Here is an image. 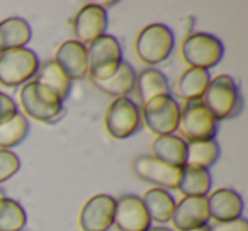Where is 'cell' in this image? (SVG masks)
I'll list each match as a JSON object with an SVG mask.
<instances>
[{"label":"cell","instance_id":"obj_2","mask_svg":"<svg viewBox=\"0 0 248 231\" xmlns=\"http://www.w3.org/2000/svg\"><path fill=\"white\" fill-rule=\"evenodd\" d=\"M19 102L29 118L39 123L53 124V123L60 121L65 114L63 102L58 99V95H55L51 90L39 85L34 80L22 85L21 92H19Z\"/></svg>","mask_w":248,"mask_h":231},{"label":"cell","instance_id":"obj_7","mask_svg":"<svg viewBox=\"0 0 248 231\" xmlns=\"http://www.w3.org/2000/svg\"><path fill=\"white\" fill-rule=\"evenodd\" d=\"M179 129L182 133L180 138L187 139V143L206 141V139H214L217 121L206 109L202 100H189L180 109Z\"/></svg>","mask_w":248,"mask_h":231},{"label":"cell","instance_id":"obj_15","mask_svg":"<svg viewBox=\"0 0 248 231\" xmlns=\"http://www.w3.org/2000/svg\"><path fill=\"white\" fill-rule=\"evenodd\" d=\"M207 199V211L209 219H214L217 224L230 223V221L241 217L243 213V199L234 189L223 187L211 192Z\"/></svg>","mask_w":248,"mask_h":231},{"label":"cell","instance_id":"obj_4","mask_svg":"<svg viewBox=\"0 0 248 231\" xmlns=\"http://www.w3.org/2000/svg\"><path fill=\"white\" fill-rule=\"evenodd\" d=\"M182 60L189 68L207 70L216 66L224 56V46L216 36L207 32H190L180 46Z\"/></svg>","mask_w":248,"mask_h":231},{"label":"cell","instance_id":"obj_19","mask_svg":"<svg viewBox=\"0 0 248 231\" xmlns=\"http://www.w3.org/2000/svg\"><path fill=\"white\" fill-rule=\"evenodd\" d=\"M141 202L145 206L150 221H153V223L163 224L172 219L173 209H175V199L169 190L158 189V187L148 189L143 194Z\"/></svg>","mask_w":248,"mask_h":231},{"label":"cell","instance_id":"obj_6","mask_svg":"<svg viewBox=\"0 0 248 231\" xmlns=\"http://www.w3.org/2000/svg\"><path fill=\"white\" fill-rule=\"evenodd\" d=\"M39 60L32 49L19 48L0 53V83L17 87L31 82L39 68Z\"/></svg>","mask_w":248,"mask_h":231},{"label":"cell","instance_id":"obj_12","mask_svg":"<svg viewBox=\"0 0 248 231\" xmlns=\"http://www.w3.org/2000/svg\"><path fill=\"white\" fill-rule=\"evenodd\" d=\"M107 12L100 4H85L73 19V32L75 41L89 46L97 38L106 34Z\"/></svg>","mask_w":248,"mask_h":231},{"label":"cell","instance_id":"obj_13","mask_svg":"<svg viewBox=\"0 0 248 231\" xmlns=\"http://www.w3.org/2000/svg\"><path fill=\"white\" fill-rule=\"evenodd\" d=\"M114 226L119 231H146L152 228L146 209L138 196H123L116 199Z\"/></svg>","mask_w":248,"mask_h":231},{"label":"cell","instance_id":"obj_10","mask_svg":"<svg viewBox=\"0 0 248 231\" xmlns=\"http://www.w3.org/2000/svg\"><path fill=\"white\" fill-rule=\"evenodd\" d=\"M116 199L109 194L92 196L80 211L78 223L82 231H109L114 224Z\"/></svg>","mask_w":248,"mask_h":231},{"label":"cell","instance_id":"obj_27","mask_svg":"<svg viewBox=\"0 0 248 231\" xmlns=\"http://www.w3.org/2000/svg\"><path fill=\"white\" fill-rule=\"evenodd\" d=\"M28 223L24 207L11 197L0 199V231H22Z\"/></svg>","mask_w":248,"mask_h":231},{"label":"cell","instance_id":"obj_11","mask_svg":"<svg viewBox=\"0 0 248 231\" xmlns=\"http://www.w3.org/2000/svg\"><path fill=\"white\" fill-rule=\"evenodd\" d=\"M133 172L141 180L153 184L158 189H177L182 175V169L170 167L153 156H140L133 162Z\"/></svg>","mask_w":248,"mask_h":231},{"label":"cell","instance_id":"obj_23","mask_svg":"<svg viewBox=\"0 0 248 231\" xmlns=\"http://www.w3.org/2000/svg\"><path fill=\"white\" fill-rule=\"evenodd\" d=\"M34 82L51 90L55 95H58L62 102H65L66 97L70 95V89H72V82L68 80V77L62 72V68L53 60L39 65L38 72L34 75Z\"/></svg>","mask_w":248,"mask_h":231},{"label":"cell","instance_id":"obj_30","mask_svg":"<svg viewBox=\"0 0 248 231\" xmlns=\"http://www.w3.org/2000/svg\"><path fill=\"white\" fill-rule=\"evenodd\" d=\"M214 231H248V221L245 217H236L230 223H221Z\"/></svg>","mask_w":248,"mask_h":231},{"label":"cell","instance_id":"obj_9","mask_svg":"<svg viewBox=\"0 0 248 231\" xmlns=\"http://www.w3.org/2000/svg\"><path fill=\"white\" fill-rule=\"evenodd\" d=\"M141 110L129 97L114 99L107 107L104 124L112 138L126 139L141 128Z\"/></svg>","mask_w":248,"mask_h":231},{"label":"cell","instance_id":"obj_21","mask_svg":"<svg viewBox=\"0 0 248 231\" xmlns=\"http://www.w3.org/2000/svg\"><path fill=\"white\" fill-rule=\"evenodd\" d=\"M135 90L138 93L140 104L145 106L148 100L160 95H170V83L160 70L146 68L136 75Z\"/></svg>","mask_w":248,"mask_h":231},{"label":"cell","instance_id":"obj_28","mask_svg":"<svg viewBox=\"0 0 248 231\" xmlns=\"http://www.w3.org/2000/svg\"><path fill=\"white\" fill-rule=\"evenodd\" d=\"M21 169V160L11 150H0V184L7 182Z\"/></svg>","mask_w":248,"mask_h":231},{"label":"cell","instance_id":"obj_29","mask_svg":"<svg viewBox=\"0 0 248 231\" xmlns=\"http://www.w3.org/2000/svg\"><path fill=\"white\" fill-rule=\"evenodd\" d=\"M16 114H17V104H16V100L11 95H7V93L0 92V124L9 121Z\"/></svg>","mask_w":248,"mask_h":231},{"label":"cell","instance_id":"obj_26","mask_svg":"<svg viewBox=\"0 0 248 231\" xmlns=\"http://www.w3.org/2000/svg\"><path fill=\"white\" fill-rule=\"evenodd\" d=\"M29 133V123L22 114H16L0 124V150H11L21 145Z\"/></svg>","mask_w":248,"mask_h":231},{"label":"cell","instance_id":"obj_20","mask_svg":"<svg viewBox=\"0 0 248 231\" xmlns=\"http://www.w3.org/2000/svg\"><path fill=\"white\" fill-rule=\"evenodd\" d=\"M32 38V29L24 19L9 17L0 21V53L26 48Z\"/></svg>","mask_w":248,"mask_h":231},{"label":"cell","instance_id":"obj_1","mask_svg":"<svg viewBox=\"0 0 248 231\" xmlns=\"http://www.w3.org/2000/svg\"><path fill=\"white\" fill-rule=\"evenodd\" d=\"M201 100L216 121L236 118L243 109V97L240 93V87L236 80L230 75L213 77Z\"/></svg>","mask_w":248,"mask_h":231},{"label":"cell","instance_id":"obj_25","mask_svg":"<svg viewBox=\"0 0 248 231\" xmlns=\"http://www.w3.org/2000/svg\"><path fill=\"white\" fill-rule=\"evenodd\" d=\"M219 145L214 139L206 141H190L187 143L186 165L197 167V169L209 170L219 158Z\"/></svg>","mask_w":248,"mask_h":231},{"label":"cell","instance_id":"obj_33","mask_svg":"<svg viewBox=\"0 0 248 231\" xmlns=\"http://www.w3.org/2000/svg\"><path fill=\"white\" fill-rule=\"evenodd\" d=\"M4 197H5V192H4V189L0 187V199H4Z\"/></svg>","mask_w":248,"mask_h":231},{"label":"cell","instance_id":"obj_22","mask_svg":"<svg viewBox=\"0 0 248 231\" xmlns=\"http://www.w3.org/2000/svg\"><path fill=\"white\" fill-rule=\"evenodd\" d=\"M211 80V75L207 70L201 68H187L180 73L175 83V95L179 99L186 100H201L206 92V87Z\"/></svg>","mask_w":248,"mask_h":231},{"label":"cell","instance_id":"obj_24","mask_svg":"<svg viewBox=\"0 0 248 231\" xmlns=\"http://www.w3.org/2000/svg\"><path fill=\"white\" fill-rule=\"evenodd\" d=\"M211 185H213V179L207 170L190 165L182 167V175L177 189L184 197H207Z\"/></svg>","mask_w":248,"mask_h":231},{"label":"cell","instance_id":"obj_16","mask_svg":"<svg viewBox=\"0 0 248 231\" xmlns=\"http://www.w3.org/2000/svg\"><path fill=\"white\" fill-rule=\"evenodd\" d=\"M172 224L180 231L194 230V228L209 224V211H207L206 197H184L175 202L172 214Z\"/></svg>","mask_w":248,"mask_h":231},{"label":"cell","instance_id":"obj_8","mask_svg":"<svg viewBox=\"0 0 248 231\" xmlns=\"http://www.w3.org/2000/svg\"><path fill=\"white\" fill-rule=\"evenodd\" d=\"M180 104L172 95H160L141 106V121L156 136L173 135L179 129Z\"/></svg>","mask_w":248,"mask_h":231},{"label":"cell","instance_id":"obj_18","mask_svg":"<svg viewBox=\"0 0 248 231\" xmlns=\"http://www.w3.org/2000/svg\"><path fill=\"white\" fill-rule=\"evenodd\" d=\"M153 158L167 163L170 167L182 169L186 165V152H187V141L180 136L167 135V136H156L152 143Z\"/></svg>","mask_w":248,"mask_h":231},{"label":"cell","instance_id":"obj_17","mask_svg":"<svg viewBox=\"0 0 248 231\" xmlns=\"http://www.w3.org/2000/svg\"><path fill=\"white\" fill-rule=\"evenodd\" d=\"M93 87L100 90L106 95H112L116 99L119 97H128L135 90L136 83V72L129 63L123 62L114 75H110L106 80H92Z\"/></svg>","mask_w":248,"mask_h":231},{"label":"cell","instance_id":"obj_31","mask_svg":"<svg viewBox=\"0 0 248 231\" xmlns=\"http://www.w3.org/2000/svg\"><path fill=\"white\" fill-rule=\"evenodd\" d=\"M187 231H213V228H211L209 224H204V226L194 228V230H187Z\"/></svg>","mask_w":248,"mask_h":231},{"label":"cell","instance_id":"obj_5","mask_svg":"<svg viewBox=\"0 0 248 231\" xmlns=\"http://www.w3.org/2000/svg\"><path fill=\"white\" fill-rule=\"evenodd\" d=\"M90 80H106L123 63V49L114 36L104 34L87 46Z\"/></svg>","mask_w":248,"mask_h":231},{"label":"cell","instance_id":"obj_14","mask_svg":"<svg viewBox=\"0 0 248 231\" xmlns=\"http://www.w3.org/2000/svg\"><path fill=\"white\" fill-rule=\"evenodd\" d=\"M53 62L62 68L68 80H82L89 75V60H87V46L70 39L58 46Z\"/></svg>","mask_w":248,"mask_h":231},{"label":"cell","instance_id":"obj_32","mask_svg":"<svg viewBox=\"0 0 248 231\" xmlns=\"http://www.w3.org/2000/svg\"><path fill=\"white\" fill-rule=\"evenodd\" d=\"M146 231H173V230H169V228H162V226H158V228H148Z\"/></svg>","mask_w":248,"mask_h":231},{"label":"cell","instance_id":"obj_3","mask_svg":"<svg viewBox=\"0 0 248 231\" xmlns=\"http://www.w3.org/2000/svg\"><path fill=\"white\" fill-rule=\"evenodd\" d=\"M175 45L172 29L162 22H153L143 28L136 36V55L146 65H158L170 56Z\"/></svg>","mask_w":248,"mask_h":231}]
</instances>
